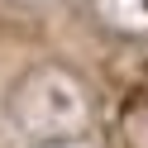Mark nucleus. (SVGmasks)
<instances>
[{
	"label": "nucleus",
	"mask_w": 148,
	"mask_h": 148,
	"mask_svg": "<svg viewBox=\"0 0 148 148\" xmlns=\"http://www.w3.org/2000/svg\"><path fill=\"white\" fill-rule=\"evenodd\" d=\"M91 14H96V24H105V29L115 34H138L148 29V0H86Z\"/></svg>",
	"instance_id": "1"
}]
</instances>
